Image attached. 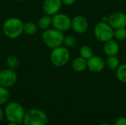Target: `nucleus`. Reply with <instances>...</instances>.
Returning <instances> with one entry per match:
<instances>
[{"label": "nucleus", "instance_id": "nucleus-12", "mask_svg": "<svg viewBox=\"0 0 126 125\" xmlns=\"http://www.w3.org/2000/svg\"><path fill=\"white\" fill-rule=\"evenodd\" d=\"M61 0H44L43 2V11L45 14L53 16L58 13L62 7Z\"/></svg>", "mask_w": 126, "mask_h": 125}, {"label": "nucleus", "instance_id": "nucleus-3", "mask_svg": "<svg viewBox=\"0 0 126 125\" xmlns=\"http://www.w3.org/2000/svg\"><path fill=\"white\" fill-rule=\"evenodd\" d=\"M25 115L23 106L16 102H11L7 104L4 109V116L9 122L21 124Z\"/></svg>", "mask_w": 126, "mask_h": 125}, {"label": "nucleus", "instance_id": "nucleus-10", "mask_svg": "<svg viewBox=\"0 0 126 125\" xmlns=\"http://www.w3.org/2000/svg\"><path fill=\"white\" fill-rule=\"evenodd\" d=\"M106 67V60L99 55H93L87 60V69L92 73H100Z\"/></svg>", "mask_w": 126, "mask_h": 125}, {"label": "nucleus", "instance_id": "nucleus-21", "mask_svg": "<svg viewBox=\"0 0 126 125\" xmlns=\"http://www.w3.org/2000/svg\"><path fill=\"white\" fill-rule=\"evenodd\" d=\"M18 58L13 55H9L7 59H6V64L7 66V68L12 69H16L18 66Z\"/></svg>", "mask_w": 126, "mask_h": 125}, {"label": "nucleus", "instance_id": "nucleus-16", "mask_svg": "<svg viewBox=\"0 0 126 125\" xmlns=\"http://www.w3.org/2000/svg\"><path fill=\"white\" fill-rule=\"evenodd\" d=\"M38 29V24L32 21H28L24 24V33L27 35L31 36L35 35L37 32Z\"/></svg>", "mask_w": 126, "mask_h": 125}, {"label": "nucleus", "instance_id": "nucleus-27", "mask_svg": "<svg viewBox=\"0 0 126 125\" xmlns=\"http://www.w3.org/2000/svg\"><path fill=\"white\" fill-rule=\"evenodd\" d=\"M102 21L104 22H108L109 21V15H103L102 18Z\"/></svg>", "mask_w": 126, "mask_h": 125}, {"label": "nucleus", "instance_id": "nucleus-30", "mask_svg": "<svg viewBox=\"0 0 126 125\" xmlns=\"http://www.w3.org/2000/svg\"><path fill=\"white\" fill-rule=\"evenodd\" d=\"M15 1H18V2H20V1H24V0H15Z\"/></svg>", "mask_w": 126, "mask_h": 125}, {"label": "nucleus", "instance_id": "nucleus-13", "mask_svg": "<svg viewBox=\"0 0 126 125\" xmlns=\"http://www.w3.org/2000/svg\"><path fill=\"white\" fill-rule=\"evenodd\" d=\"M120 49V44L116 39H111L104 43L103 52L107 56L117 55Z\"/></svg>", "mask_w": 126, "mask_h": 125}, {"label": "nucleus", "instance_id": "nucleus-5", "mask_svg": "<svg viewBox=\"0 0 126 125\" xmlns=\"http://www.w3.org/2000/svg\"><path fill=\"white\" fill-rule=\"evenodd\" d=\"M47 123L48 116L43 111L32 108L25 112L23 119L24 125H47Z\"/></svg>", "mask_w": 126, "mask_h": 125}, {"label": "nucleus", "instance_id": "nucleus-15", "mask_svg": "<svg viewBox=\"0 0 126 125\" xmlns=\"http://www.w3.org/2000/svg\"><path fill=\"white\" fill-rule=\"evenodd\" d=\"M38 29L41 30H46L52 26V16L45 14L42 15L38 21Z\"/></svg>", "mask_w": 126, "mask_h": 125}, {"label": "nucleus", "instance_id": "nucleus-6", "mask_svg": "<svg viewBox=\"0 0 126 125\" xmlns=\"http://www.w3.org/2000/svg\"><path fill=\"white\" fill-rule=\"evenodd\" d=\"M114 29L108 22L103 21L97 23L94 27V35L100 42L105 43L114 38Z\"/></svg>", "mask_w": 126, "mask_h": 125}, {"label": "nucleus", "instance_id": "nucleus-19", "mask_svg": "<svg viewBox=\"0 0 126 125\" xmlns=\"http://www.w3.org/2000/svg\"><path fill=\"white\" fill-rule=\"evenodd\" d=\"M79 54L80 57H83L86 60H88L94 55V51L91 46L88 45H84L80 47L79 50Z\"/></svg>", "mask_w": 126, "mask_h": 125}, {"label": "nucleus", "instance_id": "nucleus-24", "mask_svg": "<svg viewBox=\"0 0 126 125\" xmlns=\"http://www.w3.org/2000/svg\"><path fill=\"white\" fill-rule=\"evenodd\" d=\"M113 125H126V117H120L117 119Z\"/></svg>", "mask_w": 126, "mask_h": 125}, {"label": "nucleus", "instance_id": "nucleus-31", "mask_svg": "<svg viewBox=\"0 0 126 125\" xmlns=\"http://www.w3.org/2000/svg\"><path fill=\"white\" fill-rule=\"evenodd\" d=\"M30 1H32V0H30Z\"/></svg>", "mask_w": 126, "mask_h": 125}, {"label": "nucleus", "instance_id": "nucleus-4", "mask_svg": "<svg viewBox=\"0 0 126 125\" xmlns=\"http://www.w3.org/2000/svg\"><path fill=\"white\" fill-rule=\"evenodd\" d=\"M49 59L52 64L55 67H63L66 66L70 60V52L68 48L64 46L52 49Z\"/></svg>", "mask_w": 126, "mask_h": 125}, {"label": "nucleus", "instance_id": "nucleus-29", "mask_svg": "<svg viewBox=\"0 0 126 125\" xmlns=\"http://www.w3.org/2000/svg\"><path fill=\"white\" fill-rule=\"evenodd\" d=\"M110 125L109 124H108V123H102V124H100V125Z\"/></svg>", "mask_w": 126, "mask_h": 125}, {"label": "nucleus", "instance_id": "nucleus-26", "mask_svg": "<svg viewBox=\"0 0 126 125\" xmlns=\"http://www.w3.org/2000/svg\"><path fill=\"white\" fill-rule=\"evenodd\" d=\"M4 111L0 108V122L4 119Z\"/></svg>", "mask_w": 126, "mask_h": 125}, {"label": "nucleus", "instance_id": "nucleus-23", "mask_svg": "<svg viewBox=\"0 0 126 125\" xmlns=\"http://www.w3.org/2000/svg\"><path fill=\"white\" fill-rule=\"evenodd\" d=\"M114 38L117 41H123L126 40V27L114 29Z\"/></svg>", "mask_w": 126, "mask_h": 125}, {"label": "nucleus", "instance_id": "nucleus-9", "mask_svg": "<svg viewBox=\"0 0 126 125\" xmlns=\"http://www.w3.org/2000/svg\"><path fill=\"white\" fill-rule=\"evenodd\" d=\"M71 28L78 34L85 33L89 28V23L86 18L81 15H75L73 18H72Z\"/></svg>", "mask_w": 126, "mask_h": 125}, {"label": "nucleus", "instance_id": "nucleus-22", "mask_svg": "<svg viewBox=\"0 0 126 125\" xmlns=\"http://www.w3.org/2000/svg\"><path fill=\"white\" fill-rule=\"evenodd\" d=\"M77 43V39L75 36L69 35H66L64 36L63 38V45L64 46H66V48H72L73 46H75Z\"/></svg>", "mask_w": 126, "mask_h": 125}, {"label": "nucleus", "instance_id": "nucleus-8", "mask_svg": "<svg viewBox=\"0 0 126 125\" xmlns=\"http://www.w3.org/2000/svg\"><path fill=\"white\" fill-rule=\"evenodd\" d=\"M18 80V74L14 69L7 68L0 71V85L5 88L13 86Z\"/></svg>", "mask_w": 126, "mask_h": 125}, {"label": "nucleus", "instance_id": "nucleus-1", "mask_svg": "<svg viewBox=\"0 0 126 125\" xmlns=\"http://www.w3.org/2000/svg\"><path fill=\"white\" fill-rule=\"evenodd\" d=\"M24 22L17 17H10L4 21L2 32L9 39H16L24 33Z\"/></svg>", "mask_w": 126, "mask_h": 125}, {"label": "nucleus", "instance_id": "nucleus-17", "mask_svg": "<svg viewBox=\"0 0 126 125\" xmlns=\"http://www.w3.org/2000/svg\"><path fill=\"white\" fill-rule=\"evenodd\" d=\"M120 65L119 58L115 56H108L106 60V66L111 70H116Z\"/></svg>", "mask_w": 126, "mask_h": 125}, {"label": "nucleus", "instance_id": "nucleus-20", "mask_svg": "<svg viewBox=\"0 0 126 125\" xmlns=\"http://www.w3.org/2000/svg\"><path fill=\"white\" fill-rule=\"evenodd\" d=\"M10 99V92L7 88L0 85V106L4 105Z\"/></svg>", "mask_w": 126, "mask_h": 125}, {"label": "nucleus", "instance_id": "nucleus-28", "mask_svg": "<svg viewBox=\"0 0 126 125\" xmlns=\"http://www.w3.org/2000/svg\"><path fill=\"white\" fill-rule=\"evenodd\" d=\"M7 125H18V123H15V122H9Z\"/></svg>", "mask_w": 126, "mask_h": 125}, {"label": "nucleus", "instance_id": "nucleus-7", "mask_svg": "<svg viewBox=\"0 0 126 125\" xmlns=\"http://www.w3.org/2000/svg\"><path fill=\"white\" fill-rule=\"evenodd\" d=\"M52 26L62 32H66L71 28L72 18L66 14L58 13L52 16Z\"/></svg>", "mask_w": 126, "mask_h": 125}, {"label": "nucleus", "instance_id": "nucleus-18", "mask_svg": "<svg viewBox=\"0 0 126 125\" xmlns=\"http://www.w3.org/2000/svg\"><path fill=\"white\" fill-rule=\"evenodd\" d=\"M116 76L119 81L126 83V63L120 64L116 69Z\"/></svg>", "mask_w": 126, "mask_h": 125}, {"label": "nucleus", "instance_id": "nucleus-2", "mask_svg": "<svg viewBox=\"0 0 126 125\" xmlns=\"http://www.w3.org/2000/svg\"><path fill=\"white\" fill-rule=\"evenodd\" d=\"M64 36L63 32L52 27L44 30L41 35V38L44 43L52 49L63 45Z\"/></svg>", "mask_w": 126, "mask_h": 125}, {"label": "nucleus", "instance_id": "nucleus-25", "mask_svg": "<svg viewBox=\"0 0 126 125\" xmlns=\"http://www.w3.org/2000/svg\"><path fill=\"white\" fill-rule=\"evenodd\" d=\"M61 1L62 3L66 5H72L76 1V0H61Z\"/></svg>", "mask_w": 126, "mask_h": 125}, {"label": "nucleus", "instance_id": "nucleus-11", "mask_svg": "<svg viewBox=\"0 0 126 125\" xmlns=\"http://www.w3.org/2000/svg\"><path fill=\"white\" fill-rule=\"evenodd\" d=\"M108 23L114 29L126 27V14L123 12H114L109 15Z\"/></svg>", "mask_w": 126, "mask_h": 125}, {"label": "nucleus", "instance_id": "nucleus-14", "mask_svg": "<svg viewBox=\"0 0 126 125\" xmlns=\"http://www.w3.org/2000/svg\"><path fill=\"white\" fill-rule=\"evenodd\" d=\"M72 68L76 72L80 73L87 69V60L79 56L75 57L72 62Z\"/></svg>", "mask_w": 126, "mask_h": 125}]
</instances>
